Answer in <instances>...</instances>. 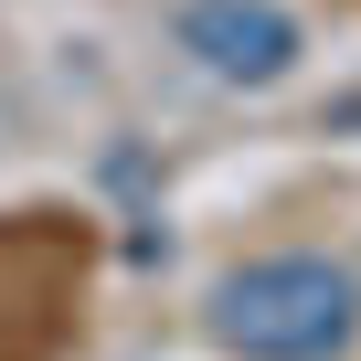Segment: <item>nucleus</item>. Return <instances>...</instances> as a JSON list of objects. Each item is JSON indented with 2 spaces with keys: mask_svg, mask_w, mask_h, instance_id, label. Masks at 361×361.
Here are the masks:
<instances>
[{
  "mask_svg": "<svg viewBox=\"0 0 361 361\" xmlns=\"http://www.w3.org/2000/svg\"><path fill=\"white\" fill-rule=\"evenodd\" d=\"M361 329V276L329 255H255L213 287V340L245 361H340Z\"/></svg>",
  "mask_w": 361,
  "mask_h": 361,
  "instance_id": "f257e3e1",
  "label": "nucleus"
},
{
  "mask_svg": "<svg viewBox=\"0 0 361 361\" xmlns=\"http://www.w3.org/2000/svg\"><path fill=\"white\" fill-rule=\"evenodd\" d=\"M180 54L202 75H224V85H276L298 64V22L276 0H192L180 11Z\"/></svg>",
  "mask_w": 361,
  "mask_h": 361,
  "instance_id": "f03ea898",
  "label": "nucleus"
}]
</instances>
